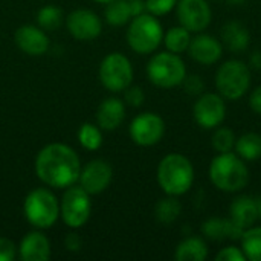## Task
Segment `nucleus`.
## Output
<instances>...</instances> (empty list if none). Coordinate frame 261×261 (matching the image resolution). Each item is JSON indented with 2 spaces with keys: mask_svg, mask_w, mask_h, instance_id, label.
<instances>
[{
  "mask_svg": "<svg viewBox=\"0 0 261 261\" xmlns=\"http://www.w3.org/2000/svg\"><path fill=\"white\" fill-rule=\"evenodd\" d=\"M80 173V158L76 151L66 144H47L35 158V174L50 188H69L75 185Z\"/></svg>",
  "mask_w": 261,
  "mask_h": 261,
  "instance_id": "f257e3e1",
  "label": "nucleus"
},
{
  "mask_svg": "<svg viewBox=\"0 0 261 261\" xmlns=\"http://www.w3.org/2000/svg\"><path fill=\"white\" fill-rule=\"evenodd\" d=\"M210 182L222 193H240L251 182V170L236 151L217 153L208 168Z\"/></svg>",
  "mask_w": 261,
  "mask_h": 261,
  "instance_id": "f03ea898",
  "label": "nucleus"
},
{
  "mask_svg": "<svg viewBox=\"0 0 261 261\" xmlns=\"http://www.w3.org/2000/svg\"><path fill=\"white\" fill-rule=\"evenodd\" d=\"M156 179L167 196L180 197L187 194L196 179V170L190 158L182 153H168L158 165Z\"/></svg>",
  "mask_w": 261,
  "mask_h": 261,
  "instance_id": "7ed1b4c3",
  "label": "nucleus"
},
{
  "mask_svg": "<svg viewBox=\"0 0 261 261\" xmlns=\"http://www.w3.org/2000/svg\"><path fill=\"white\" fill-rule=\"evenodd\" d=\"M214 84L217 93H220L226 101L242 99L252 86V73L249 64L237 58L223 61L217 67Z\"/></svg>",
  "mask_w": 261,
  "mask_h": 261,
  "instance_id": "20e7f679",
  "label": "nucleus"
},
{
  "mask_svg": "<svg viewBox=\"0 0 261 261\" xmlns=\"http://www.w3.org/2000/svg\"><path fill=\"white\" fill-rule=\"evenodd\" d=\"M164 28L159 18L150 12L133 17L128 21L127 43L130 49L139 55H148L158 50L164 41Z\"/></svg>",
  "mask_w": 261,
  "mask_h": 261,
  "instance_id": "39448f33",
  "label": "nucleus"
},
{
  "mask_svg": "<svg viewBox=\"0 0 261 261\" xmlns=\"http://www.w3.org/2000/svg\"><path fill=\"white\" fill-rule=\"evenodd\" d=\"M187 73L182 57L170 50L154 54L147 64V76L150 83L159 89H174L180 86Z\"/></svg>",
  "mask_w": 261,
  "mask_h": 261,
  "instance_id": "423d86ee",
  "label": "nucleus"
},
{
  "mask_svg": "<svg viewBox=\"0 0 261 261\" xmlns=\"http://www.w3.org/2000/svg\"><path fill=\"white\" fill-rule=\"evenodd\" d=\"M26 220L37 229H49L60 217V202L47 188L32 190L23 203Z\"/></svg>",
  "mask_w": 261,
  "mask_h": 261,
  "instance_id": "0eeeda50",
  "label": "nucleus"
},
{
  "mask_svg": "<svg viewBox=\"0 0 261 261\" xmlns=\"http://www.w3.org/2000/svg\"><path fill=\"white\" fill-rule=\"evenodd\" d=\"M98 76L109 92H124L133 83L132 61L121 52H112L101 61Z\"/></svg>",
  "mask_w": 261,
  "mask_h": 261,
  "instance_id": "6e6552de",
  "label": "nucleus"
},
{
  "mask_svg": "<svg viewBox=\"0 0 261 261\" xmlns=\"http://www.w3.org/2000/svg\"><path fill=\"white\" fill-rule=\"evenodd\" d=\"M90 213H92L90 194L80 185H72L66 188L63 199L60 202V216L63 222L69 228L78 229L89 222Z\"/></svg>",
  "mask_w": 261,
  "mask_h": 261,
  "instance_id": "1a4fd4ad",
  "label": "nucleus"
},
{
  "mask_svg": "<svg viewBox=\"0 0 261 261\" xmlns=\"http://www.w3.org/2000/svg\"><path fill=\"white\" fill-rule=\"evenodd\" d=\"M226 115V99L217 92H203L193 106V118L203 130H214L223 125Z\"/></svg>",
  "mask_w": 261,
  "mask_h": 261,
  "instance_id": "9d476101",
  "label": "nucleus"
},
{
  "mask_svg": "<svg viewBox=\"0 0 261 261\" xmlns=\"http://www.w3.org/2000/svg\"><path fill=\"white\" fill-rule=\"evenodd\" d=\"M165 121L159 113H139L130 124L128 133L132 141L139 147H153L159 144L165 135Z\"/></svg>",
  "mask_w": 261,
  "mask_h": 261,
  "instance_id": "9b49d317",
  "label": "nucleus"
},
{
  "mask_svg": "<svg viewBox=\"0 0 261 261\" xmlns=\"http://www.w3.org/2000/svg\"><path fill=\"white\" fill-rule=\"evenodd\" d=\"M174 9L179 24L191 34L205 32L213 21V8L208 0H179Z\"/></svg>",
  "mask_w": 261,
  "mask_h": 261,
  "instance_id": "f8f14e48",
  "label": "nucleus"
},
{
  "mask_svg": "<svg viewBox=\"0 0 261 261\" xmlns=\"http://www.w3.org/2000/svg\"><path fill=\"white\" fill-rule=\"evenodd\" d=\"M69 34L80 41H90L101 35L102 21L90 9H75L66 17Z\"/></svg>",
  "mask_w": 261,
  "mask_h": 261,
  "instance_id": "ddd939ff",
  "label": "nucleus"
},
{
  "mask_svg": "<svg viewBox=\"0 0 261 261\" xmlns=\"http://www.w3.org/2000/svg\"><path fill=\"white\" fill-rule=\"evenodd\" d=\"M112 165L104 159H93L84 168L81 167L78 182L81 188H84L90 196H93L106 191L112 184Z\"/></svg>",
  "mask_w": 261,
  "mask_h": 261,
  "instance_id": "4468645a",
  "label": "nucleus"
},
{
  "mask_svg": "<svg viewBox=\"0 0 261 261\" xmlns=\"http://www.w3.org/2000/svg\"><path fill=\"white\" fill-rule=\"evenodd\" d=\"M187 52L193 61L202 66H214L222 60L225 46L222 40H219L217 37L205 34V32H199L196 37L191 38V43Z\"/></svg>",
  "mask_w": 261,
  "mask_h": 261,
  "instance_id": "2eb2a0df",
  "label": "nucleus"
},
{
  "mask_svg": "<svg viewBox=\"0 0 261 261\" xmlns=\"http://www.w3.org/2000/svg\"><path fill=\"white\" fill-rule=\"evenodd\" d=\"M14 38L18 49L31 57L44 55L49 49V37L40 26L23 24L15 31Z\"/></svg>",
  "mask_w": 261,
  "mask_h": 261,
  "instance_id": "dca6fc26",
  "label": "nucleus"
},
{
  "mask_svg": "<svg viewBox=\"0 0 261 261\" xmlns=\"http://www.w3.org/2000/svg\"><path fill=\"white\" fill-rule=\"evenodd\" d=\"M229 219L243 231L260 220V202L251 196H239L229 206Z\"/></svg>",
  "mask_w": 261,
  "mask_h": 261,
  "instance_id": "f3484780",
  "label": "nucleus"
},
{
  "mask_svg": "<svg viewBox=\"0 0 261 261\" xmlns=\"http://www.w3.org/2000/svg\"><path fill=\"white\" fill-rule=\"evenodd\" d=\"M202 236L211 242H240L243 229L239 228L229 217H210L200 226Z\"/></svg>",
  "mask_w": 261,
  "mask_h": 261,
  "instance_id": "a211bd4d",
  "label": "nucleus"
},
{
  "mask_svg": "<svg viewBox=\"0 0 261 261\" xmlns=\"http://www.w3.org/2000/svg\"><path fill=\"white\" fill-rule=\"evenodd\" d=\"M18 257L23 261H46L50 258V242L49 239L37 231L26 234L18 246Z\"/></svg>",
  "mask_w": 261,
  "mask_h": 261,
  "instance_id": "6ab92c4d",
  "label": "nucleus"
},
{
  "mask_svg": "<svg viewBox=\"0 0 261 261\" xmlns=\"http://www.w3.org/2000/svg\"><path fill=\"white\" fill-rule=\"evenodd\" d=\"M220 40L229 52L240 54L248 50L251 44V32L243 21L231 20L223 24L220 32Z\"/></svg>",
  "mask_w": 261,
  "mask_h": 261,
  "instance_id": "aec40b11",
  "label": "nucleus"
},
{
  "mask_svg": "<svg viewBox=\"0 0 261 261\" xmlns=\"http://www.w3.org/2000/svg\"><path fill=\"white\" fill-rule=\"evenodd\" d=\"M125 118V102L122 99L110 96L106 98L96 110L98 127L107 132L116 130Z\"/></svg>",
  "mask_w": 261,
  "mask_h": 261,
  "instance_id": "412c9836",
  "label": "nucleus"
},
{
  "mask_svg": "<svg viewBox=\"0 0 261 261\" xmlns=\"http://www.w3.org/2000/svg\"><path fill=\"white\" fill-rule=\"evenodd\" d=\"M210 257V248L205 237L188 236L174 249V260L205 261Z\"/></svg>",
  "mask_w": 261,
  "mask_h": 261,
  "instance_id": "4be33fe9",
  "label": "nucleus"
},
{
  "mask_svg": "<svg viewBox=\"0 0 261 261\" xmlns=\"http://www.w3.org/2000/svg\"><path fill=\"white\" fill-rule=\"evenodd\" d=\"M234 151L246 162H255L261 158V135L248 132L237 138Z\"/></svg>",
  "mask_w": 261,
  "mask_h": 261,
  "instance_id": "5701e85b",
  "label": "nucleus"
},
{
  "mask_svg": "<svg viewBox=\"0 0 261 261\" xmlns=\"http://www.w3.org/2000/svg\"><path fill=\"white\" fill-rule=\"evenodd\" d=\"M180 213H182V203L179 197L174 196H167L161 199L154 206V217L164 226L173 225L180 217Z\"/></svg>",
  "mask_w": 261,
  "mask_h": 261,
  "instance_id": "b1692460",
  "label": "nucleus"
},
{
  "mask_svg": "<svg viewBox=\"0 0 261 261\" xmlns=\"http://www.w3.org/2000/svg\"><path fill=\"white\" fill-rule=\"evenodd\" d=\"M191 38H193V34L185 29L184 26L177 24V26H173L170 28L165 34H164V44H165V49L173 52V54H184L188 50L190 47V43H191Z\"/></svg>",
  "mask_w": 261,
  "mask_h": 261,
  "instance_id": "393cba45",
  "label": "nucleus"
},
{
  "mask_svg": "<svg viewBox=\"0 0 261 261\" xmlns=\"http://www.w3.org/2000/svg\"><path fill=\"white\" fill-rule=\"evenodd\" d=\"M240 246L251 261H261V226H251L243 231L240 239Z\"/></svg>",
  "mask_w": 261,
  "mask_h": 261,
  "instance_id": "a878e982",
  "label": "nucleus"
},
{
  "mask_svg": "<svg viewBox=\"0 0 261 261\" xmlns=\"http://www.w3.org/2000/svg\"><path fill=\"white\" fill-rule=\"evenodd\" d=\"M104 17H106V21L112 26L127 24L133 18L128 0H112L110 3H107Z\"/></svg>",
  "mask_w": 261,
  "mask_h": 261,
  "instance_id": "bb28decb",
  "label": "nucleus"
},
{
  "mask_svg": "<svg viewBox=\"0 0 261 261\" xmlns=\"http://www.w3.org/2000/svg\"><path fill=\"white\" fill-rule=\"evenodd\" d=\"M237 136L232 128L220 125L214 128V133L211 136V147L214 148L216 153H228L234 151Z\"/></svg>",
  "mask_w": 261,
  "mask_h": 261,
  "instance_id": "cd10ccee",
  "label": "nucleus"
},
{
  "mask_svg": "<svg viewBox=\"0 0 261 261\" xmlns=\"http://www.w3.org/2000/svg\"><path fill=\"white\" fill-rule=\"evenodd\" d=\"M78 141L83 148L89 151H96L102 145V133L101 128L95 124H83L78 130Z\"/></svg>",
  "mask_w": 261,
  "mask_h": 261,
  "instance_id": "c85d7f7f",
  "label": "nucleus"
},
{
  "mask_svg": "<svg viewBox=\"0 0 261 261\" xmlns=\"http://www.w3.org/2000/svg\"><path fill=\"white\" fill-rule=\"evenodd\" d=\"M37 23L44 31H57L63 23V11L52 5L43 6L37 12Z\"/></svg>",
  "mask_w": 261,
  "mask_h": 261,
  "instance_id": "c756f323",
  "label": "nucleus"
},
{
  "mask_svg": "<svg viewBox=\"0 0 261 261\" xmlns=\"http://www.w3.org/2000/svg\"><path fill=\"white\" fill-rule=\"evenodd\" d=\"M177 2L179 0H145V8H147V12L156 17H162V15L170 14L176 8Z\"/></svg>",
  "mask_w": 261,
  "mask_h": 261,
  "instance_id": "7c9ffc66",
  "label": "nucleus"
},
{
  "mask_svg": "<svg viewBox=\"0 0 261 261\" xmlns=\"http://www.w3.org/2000/svg\"><path fill=\"white\" fill-rule=\"evenodd\" d=\"M180 86H184L185 92L188 95H193V96H199V95H202L205 92V81L197 73H191V75L187 73V76H185V80L182 81Z\"/></svg>",
  "mask_w": 261,
  "mask_h": 261,
  "instance_id": "2f4dec72",
  "label": "nucleus"
},
{
  "mask_svg": "<svg viewBox=\"0 0 261 261\" xmlns=\"http://www.w3.org/2000/svg\"><path fill=\"white\" fill-rule=\"evenodd\" d=\"M217 261H248L242 246L237 245H228L225 248H222L217 255H216Z\"/></svg>",
  "mask_w": 261,
  "mask_h": 261,
  "instance_id": "473e14b6",
  "label": "nucleus"
},
{
  "mask_svg": "<svg viewBox=\"0 0 261 261\" xmlns=\"http://www.w3.org/2000/svg\"><path fill=\"white\" fill-rule=\"evenodd\" d=\"M124 101H125V104H128L132 107H141L145 101L144 89L139 86H128L124 90Z\"/></svg>",
  "mask_w": 261,
  "mask_h": 261,
  "instance_id": "72a5a7b5",
  "label": "nucleus"
},
{
  "mask_svg": "<svg viewBox=\"0 0 261 261\" xmlns=\"http://www.w3.org/2000/svg\"><path fill=\"white\" fill-rule=\"evenodd\" d=\"M18 254V248H15L14 242L0 237V261H12Z\"/></svg>",
  "mask_w": 261,
  "mask_h": 261,
  "instance_id": "f704fd0d",
  "label": "nucleus"
},
{
  "mask_svg": "<svg viewBox=\"0 0 261 261\" xmlns=\"http://www.w3.org/2000/svg\"><path fill=\"white\" fill-rule=\"evenodd\" d=\"M249 109L255 113V115H260L261 116V84L257 86L251 95H249Z\"/></svg>",
  "mask_w": 261,
  "mask_h": 261,
  "instance_id": "c9c22d12",
  "label": "nucleus"
},
{
  "mask_svg": "<svg viewBox=\"0 0 261 261\" xmlns=\"http://www.w3.org/2000/svg\"><path fill=\"white\" fill-rule=\"evenodd\" d=\"M64 245H66V249H67V251H70V252H78L80 248H81L80 236H76V234H67Z\"/></svg>",
  "mask_w": 261,
  "mask_h": 261,
  "instance_id": "e433bc0d",
  "label": "nucleus"
},
{
  "mask_svg": "<svg viewBox=\"0 0 261 261\" xmlns=\"http://www.w3.org/2000/svg\"><path fill=\"white\" fill-rule=\"evenodd\" d=\"M130 3V11H132V17H138L144 12H147L145 8V0H128Z\"/></svg>",
  "mask_w": 261,
  "mask_h": 261,
  "instance_id": "4c0bfd02",
  "label": "nucleus"
},
{
  "mask_svg": "<svg viewBox=\"0 0 261 261\" xmlns=\"http://www.w3.org/2000/svg\"><path fill=\"white\" fill-rule=\"evenodd\" d=\"M249 67H251V70L254 69V70H260L261 72V49H257V50H254L251 55H249Z\"/></svg>",
  "mask_w": 261,
  "mask_h": 261,
  "instance_id": "58836bf2",
  "label": "nucleus"
},
{
  "mask_svg": "<svg viewBox=\"0 0 261 261\" xmlns=\"http://www.w3.org/2000/svg\"><path fill=\"white\" fill-rule=\"evenodd\" d=\"M229 3H232V5H243L246 0H228Z\"/></svg>",
  "mask_w": 261,
  "mask_h": 261,
  "instance_id": "ea45409f",
  "label": "nucleus"
},
{
  "mask_svg": "<svg viewBox=\"0 0 261 261\" xmlns=\"http://www.w3.org/2000/svg\"><path fill=\"white\" fill-rule=\"evenodd\" d=\"M93 2H96V3H102V5H107V3H110L112 0H93Z\"/></svg>",
  "mask_w": 261,
  "mask_h": 261,
  "instance_id": "a19ab883",
  "label": "nucleus"
},
{
  "mask_svg": "<svg viewBox=\"0 0 261 261\" xmlns=\"http://www.w3.org/2000/svg\"><path fill=\"white\" fill-rule=\"evenodd\" d=\"M260 220H261V202H260Z\"/></svg>",
  "mask_w": 261,
  "mask_h": 261,
  "instance_id": "79ce46f5",
  "label": "nucleus"
}]
</instances>
